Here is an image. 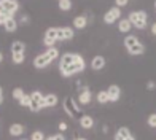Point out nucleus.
I'll return each mask as SVG.
<instances>
[{
  "mask_svg": "<svg viewBox=\"0 0 156 140\" xmlns=\"http://www.w3.org/2000/svg\"><path fill=\"white\" fill-rule=\"evenodd\" d=\"M147 88H148V89H150V91H153V89L156 88V83H154L153 80H150V81H148V83H147Z\"/></svg>",
  "mask_w": 156,
  "mask_h": 140,
  "instance_id": "30",
  "label": "nucleus"
},
{
  "mask_svg": "<svg viewBox=\"0 0 156 140\" xmlns=\"http://www.w3.org/2000/svg\"><path fill=\"white\" fill-rule=\"evenodd\" d=\"M45 134L41 131H34L32 134H30V140H45Z\"/></svg>",
  "mask_w": 156,
  "mask_h": 140,
  "instance_id": "25",
  "label": "nucleus"
},
{
  "mask_svg": "<svg viewBox=\"0 0 156 140\" xmlns=\"http://www.w3.org/2000/svg\"><path fill=\"white\" fill-rule=\"evenodd\" d=\"M131 27H132V24H131L129 19H119L118 21V30L121 33H127L131 30Z\"/></svg>",
  "mask_w": 156,
  "mask_h": 140,
  "instance_id": "17",
  "label": "nucleus"
},
{
  "mask_svg": "<svg viewBox=\"0 0 156 140\" xmlns=\"http://www.w3.org/2000/svg\"><path fill=\"white\" fill-rule=\"evenodd\" d=\"M29 16H27V15H23V16H21V23H23V24H27V23H29Z\"/></svg>",
  "mask_w": 156,
  "mask_h": 140,
  "instance_id": "31",
  "label": "nucleus"
},
{
  "mask_svg": "<svg viewBox=\"0 0 156 140\" xmlns=\"http://www.w3.org/2000/svg\"><path fill=\"white\" fill-rule=\"evenodd\" d=\"M86 61L78 53H66L59 58V72L64 78H70L76 73L84 72Z\"/></svg>",
  "mask_w": 156,
  "mask_h": 140,
  "instance_id": "1",
  "label": "nucleus"
},
{
  "mask_svg": "<svg viewBox=\"0 0 156 140\" xmlns=\"http://www.w3.org/2000/svg\"><path fill=\"white\" fill-rule=\"evenodd\" d=\"M126 140H136V137H134V135H132V134H131V135H129V137H127V138H126Z\"/></svg>",
  "mask_w": 156,
  "mask_h": 140,
  "instance_id": "36",
  "label": "nucleus"
},
{
  "mask_svg": "<svg viewBox=\"0 0 156 140\" xmlns=\"http://www.w3.org/2000/svg\"><path fill=\"white\" fill-rule=\"evenodd\" d=\"M154 11H156V0H154Z\"/></svg>",
  "mask_w": 156,
  "mask_h": 140,
  "instance_id": "39",
  "label": "nucleus"
},
{
  "mask_svg": "<svg viewBox=\"0 0 156 140\" xmlns=\"http://www.w3.org/2000/svg\"><path fill=\"white\" fill-rule=\"evenodd\" d=\"M3 27H5L6 32H15L18 29V21L15 18H8V19H6V23L3 24Z\"/></svg>",
  "mask_w": 156,
  "mask_h": 140,
  "instance_id": "20",
  "label": "nucleus"
},
{
  "mask_svg": "<svg viewBox=\"0 0 156 140\" xmlns=\"http://www.w3.org/2000/svg\"><path fill=\"white\" fill-rule=\"evenodd\" d=\"M91 100H93V94H91L89 88H83L80 91V96H78V102H80V105H88Z\"/></svg>",
  "mask_w": 156,
  "mask_h": 140,
  "instance_id": "12",
  "label": "nucleus"
},
{
  "mask_svg": "<svg viewBox=\"0 0 156 140\" xmlns=\"http://www.w3.org/2000/svg\"><path fill=\"white\" fill-rule=\"evenodd\" d=\"M59 8L62 11H70L72 10V0H59Z\"/></svg>",
  "mask_w": 156,
  "mask_h": 140,
  "instance_id": "24",
  "label": "nucleus"
},
{
  "mask_svg": "<svg viewBox=\"0 0 156 140\" xmlns=\"http://www.w3.org/2000/svg\"><path fill=\"white\" fill-rule=\"evenodd\" d=\"M19 105H21V107H27V108H29V105H30V94H24V97L19 100Z\"/></svg>",
  "mask_w": 156,
  "mask_h": 140,
  "instance_id": "26",
  "label": "nucleus"
},
{
  "mask_svg": "<svg viewBox=\"0 0 156 140\" xmlns=\"http://www.w3.org/2000/svg\"><path fill=\"white\" fill-rule=\"evenodd\" d=\"M45 140H66L62 134H54V135H48Z\"/></svg>",
  "mask_w": 156,
  "mask_h": 140,
  "instance_id": "28",
  "label": "nucleus"
},
{
  "mask_svg": "<svg viewBox=\"0 0 156 140\" xmlns=\"http://www.w3.org/2000/svg\"><path fill=\"white\" fill-rule=\"evenodd\" d=\"M88 24V16H76L73 19V27L75 29H84Z\"/></svg>",
  "mask_w": 156,
  "mask_h": 140,
  "instance_id": "19",
  "label": "nucleus"
},
{
  "mask_svg": "<svg viewBox=\"0 0 156 140\" xmlns=\"http://www.w3.org/2000/svg\"><path fill=\"white\" fill-rule=\"evenodd\" d=\"M73 140H86L84 137H76V138H73Z\"/></svg>",
  "mask_w": 156,
  "mask_h": 140,
  "instance_id": "38",
  "label": "nucleus"
},
{
  "mask_svg": "<svg viewBox=\"0 0 156 140\" xmlns=\"http://www.w3.org/2000/svg\"><path fill=\"white\" fill-rule=\"evenodd\" d=\"M80 126H81L83 129H93L94 128V118L91 116V115H81Z\"/></svg>",
  "mask_w": 156,
  "mask_h": 140,
  "instance_id": "16",
  "label": "nucleus"
},
{
  "mask_svg": "<svg viewBox=\"0 0 156 140\" xmlns=\"http://www.w3.org/2000/svg\"><path fill=\"white\" fill-rule=\"evenodd\" d=\"M121 18V10L118 8H110L107 13L104 15V21H105V24H113V23H116V21Z\"/></svg>",
  "mask_w": 156,
  "mask_h": 140,
  "instance_id": "10",
  "label": "nucleus"
},
{
  "mask_svg": "<svg viewBox=\"0 0 156 140\" xmlns=\"http://www.w3.org/2000/svg\"><path fill=\"white\" fill-rule=\"evenodd\" d=\"M26 59V45H24V41H21V40H16V41H13L11 43V61H13V64H23Z\"/></svg>",
  "mask_w": 156,
  "mask_h": 140,
  "instance_id": "4",
  "label": "nucleus"
},
{
  "mask_svg": "<svg viewBox=\"0 0 156 140\" xmlns=\"http://www.w3.org/2000/svg\"><path fill=\"white\" fill-rule=\"evenodd\" d=\"M59 102L58 96L56 94H46L45 96V108H49V107H56Z\"/></svg>",
  "mask_w": 156,
  "mask_h": 140,
  "instance_id": "18",
  "label": "nucleus"
},
{
  "mask_svg": "<svg viewBox=\"0 0 156 140\" xmlns=\"http://www.w3.org/2000/svg\"><path fill=\"white\" fill-rule=\"evenodd\" d=\"M24 91H23V88H15V89H13V93H11V96H13V99H15V100H21V99H23V97H24Z\"/></svg>",
  "mask_w": 156,
  "mask_h": 140,
  "instance_id": "23",
  "label": "nucleus"
},
{
  "mask_svg": "<svg viewBox=\"0 0 156 140\" xmlns=\"http://www.w3.org/2000/svg\"><path fill=\"white\" fill-rule=\"evenodd\" d=\"M115 2H116L118 8H121V6H126L127 5V0H115Z\"/></svg>",
  "mask_w": 156,
  "mask_h": 140,
  "instance_id": "29",
  "label": "nucleus"
},
{
  "mask_svg": "<svg viewBox=\"0 0 156 140\" xmlns=\"http://www.w3.org/2000/svg\"><path fill=\"white\" fill-rule=\"evenodd\" d=\"M129 135H131V131L127 128H119L115 134V140H126Z\"/></svg>",
  "mask_w": 156,
  "mask_h": 140,
  "instance_id": "21",
  "label": "nucleus"
},
{
  "mask_svg": "<svg viewBox=\"0 0 156 140\" xmlns=\"http://www.w3.org/2000/svg\"><path fill=\"white\" fill-rule=\"evenodd\" d=\"M6 19H8V18H6V16H3V15H0V26H3V24L6 23Z\"/></svg>",
  "mask_w": 156,
  "mask_h": 140,
  "instance_id": "33",
  "label": "nucleus"
},
{
  "mask_svg": "<svg viewBox=\"0 0 156 140\" xmlns=\"http://www.w3.org/2000/svg\"><path fill=\"white\" fill-rule=\"evenodd\" d=\"M2 61H3V53L0 51V62H2Z\"/></svg>",
  "mask_w": 156,
  "mask_h": 140,
  "instance_id": "37",
  "label": "nucleus"
},
{
  "mask_svg": "<svg viewBox=\"0 0 156 140\" xmlns=\"http://www.w3.org/2000/svg\"><path fill=\"white\" fill-rule=\"evenodd\" d=\"M73 29L72 27H58V41H66V40H72L73 38Z\"/></svg>",
  "mask_w": 156,
  "mask_h": 140,
  "instance_id": "11",
  "label": "nucleus"
},
{
  "mask_svg": "<svg viewBox=\"0 0 156 140\" xmlns=\"http://www.w3.org/2000/svg\"><path fill=\"white\" fill-rule=\"evenodd\" d=\"M105 67V58L104 56H94L93 61H91V68L93 70H102Z\"/></svg>",
  "mask_w": 156,
  "mask_h": 140,
  "instance_id": "15",
  "label": "nucleus"
},
{
  "mask_svg": "<svg viewBox=\"0 0 156 140\" xmlns=\"http://www.w3.org/2000/svg\"><path fill=\"white\" fill-rule=\"evenodd\" d=\"M56 41H58V27H49L43 35V43L48 48H53L56 45Z\"/></svg>",
  "mask_w": 156,
  "mask_h": 140,
  "instance_id": "9",
  "label": "nucleus"
},
{
  "mask_svg": "<svg viewBox=\"0 0 156 140\" xmlns=\"http://www.w3.org/2000/svg\"><path fill=\"white\" fill-rule=\"evenodd\" d=\"M131 21V24L136 27V29H145L147 24H148V15L144 11V10H139V11H132L129 18H127Z\"/></svg>",
  "mask_w": 156,
  "mask_h": 140,
  "instance_id": "5",
  "label": "nucleus"
},
{
  "mask_svg": "<svg viewBox=\"0 0 156 140\" xmlns=\"http://www.w3.org/2000/svg\"><path fill=\"white\" fill-rule=\"evenodd\" d=\"M96 99H97L99 103H107V102H110V99H108V93H107V91H99L97 96H96Z\"/></svg>",
  "mask_w": 156,
  "mask_h": 140,
  "instance_id": "22",
  "label": "nucleus"
},
{
  "mask_svg": "<svg viewBox=\"0 0 156 140\" xmlns=\"http://www.w3.org/2000/svg\"><path fill=\"white\" fill-rule=\"evenodd\" d=\"M3 103V89H2V86H0V105Z\"/></svg>",
  "mask_w": 156,
  "mask_h": 140,
  "instance_id": "34",
  "label": "nucleus"
},
{
  "mask_svg": "<svg viewBox=\"0 0 156 140\" xmlns=\"http://www.w3.org/2000/svg\"><path fill=\"white\" fill-rule=\"evenodd\" d=\"M54 59H59V50L56 46H53V48H48V50L45 51V53H41V54H38L37 58L34 59V67L35 68H38V70H41V68H46L51 62L54 61Z\"/></svg>",
  "mask_w": 156,
  "mask_h": 140,
  "instance_id": "2",
  "label": "nucleus"
},
{
  "mask_svg": "<svg viewBox=\"0 0 156 140\" xmlns=\"http://www.w3.org/2000/svg\"><path fill=\"white\" fill-rule=\"evenodd\" d=\"M24 131H26V128L23 124H19V123H15V124H11L10 126V129H8V132H10V135L11 137H21L24 134Z\"/></svg>",
  "mask_w": 156,
  "mask_h": 140,
  "instance_id": "14",
  "label": "nucleus"
},
{
  "mask_svg": "<svg viewBox=\"0 0 156 140\" xmlns=\"http://www.w3.org/2000/svg\"><path fill=\"white\" fill-rule=\"evenodd\" d=\"M107 93H108L110 102H118L119 97H121V89H119V86H116V85H112V86L107 89Z\"/></svg>",
  "mask_w": 156,
  "mask_h": 140,
  "instance_id": "13",
  "label": "nucleus"
},
{
  "mask_svg": "<svg viewBox=\"0 0 156 140\" xmlns=\"http://www.w3.org/2000/svg\"><path fill=\"white\" fill-rule=\"evenodd\" d=\"M18 10H19V3L16 0H0V15L6 18H13Z\"/></svg>",
  "mask_w": 156,
  "mask_h": 140,
  "instance_id": "7",
  "label": "nucleus"
},
{
  "mask_svg": "<svg viewBox=\"0 0 156 140\" xmlns=\"http://www.w3.org/2000/svg\"><path fill=\"white\" fill-rule=\"evenodd\" d=\"M41 108H45V96L40 91H34L30 93V105L29 110L32 111H40Z\"/></svg>",
  "mask_w": 156,
  "mask_h": 140,
  "instance_id": "8",
  "label": "nucleus"
},
{
  "mask_svg": "<svg viewBox=\"0 0 156 140\" xmlns=\"http://www.w3.org/2000/svg\"><path fill=\"white\" fill-rule=\"evenodd\" d=\"M147 123H148V126H150V128H156V113H151L150 116H148Z\"/></svg>",
  "mask_w": 156,
  "mask_h": 140,
  "instance_id": "27",
  "label": "nucleus"
},
{
  "mask_svg": "<svg viewBox=\"0 0 156 140\" xmlns=\"http://www.w3.org/2000/svg\"><path fill=\"white\" fill-rule=\"evenodd\" d=\"M59 131H61V132H62V131H67V124L64 123V121L59 123Z\"/></svg>",
  "mask_w": 156,
  "mask_h": 140,
  "instance_id": "32",
  "label": "nucleus"
},
{
  "mask_svg": "<svg viewBox=\"0 0 156 140\" xmlns=\"http://www.w3.org/2000/svg\"><path fill=\"white\" fill-rule=\"evenodd\" d=\"M124 48L131 56H140V54L145 53V46L142 45L139 41V38L134 37V35H127L124 38Z\"/></svg>",
  "mask_w": 156,
  "mask_h": 140,
  "instance_id": "3",
  "label": "nucleus"
},
{
  "mask_svg": "<svg viewBox=\"0 0 156 140\" xmlns=\"http://www.w3.org/2000/svg\"><path fill=\"white\" fill-rule=\"evenodd\" d=\"M151 33H153V35H156V23H154V24H151Z\"/></svg>",
  "mask_w": 156,
  "mask_h": 140,
  "instance_id": "35",
  "label": "nucleus"
},
{
  "mask_svg": "<svg viewBox=\"0 0 156 140\" xmlns=\"http://www.w3.org/2000/svg\"><path fill=\"white\" fill-rule=\"evenodd\" d=\"M62 108H64V111H66L70 118H73V120H76V118H81V116H80L81 110H80L78 103L72 99V97H66V99L62 100Z\"/></svg>",
  "mask_w": 156,
  "mask_h": 140,
  "instance_id": "6",
  "label": "nucleus"
}]
</instances>
